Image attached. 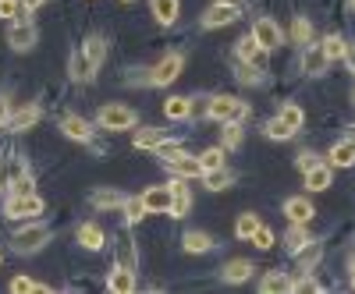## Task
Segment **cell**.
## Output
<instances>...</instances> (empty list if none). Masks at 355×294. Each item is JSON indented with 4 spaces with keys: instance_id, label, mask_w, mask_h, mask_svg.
<instances>
[{
    "instance_id": "cell-1",
    "label": "cell",
    "mask_w": 355,
    "mask_h": 294,
    "mask_svg": "<svg viewBox=\"0 0 355 294\" xmlns=\"http://www.w3.org/2000/svg\"><path fill=\"white\" fill-rule=\"evenodd\" d=\"M103 61H107V39H103V36H89V39L71 53L68 71H71L75 82H93V75L100 71Z\"/></svg>"
},
{
    "instance_id": "cell-2",
    "label": "cell",
    "mask_w": 355,
    "mask_h": 294,
    "mask_svg": "<svg viewBox=\"0 0 355 294\" xmlns=\"http://www.w3.org/2000/svg\"><path fill=\"white\" fill-rule=\"evenodd\" d=\"M135 121H139V113L132 107H125V103H107L96 113V125L103 131H128V128H135Z\"/></svg>"
},
{
    "instance_id": "cell-3",
    "label": "cell",
    "mask_w": 355,
    "mask_h": 294,
    "mask_svg": "<svg viewBox=\"0 0 355 294\" xmlns=\"http://www.w3.org/2000/svg\"><path fill=\"white\" fill-rule=\"evenodd\" d=\"M206 117H214V121H245L249 117V103H242L239 96H214L206 103Z\"/></svg>"
},
{
    "instance_id": "cell-4",
    "label": "cell",
    "mask_w": 355,
    "mask_h": 294,
    "mask_svg": "<svg viewBox=\"0 0 355 294\" xmlns=\"http://www.w3.org/2000/svg\"><path fill=\"white\" fill-rule=\"evenodd\" d=\"M50 238H53V230H50L46 223H28V227H21V230L15 234V252L33 255V252H40L43 245H50Z\"/></svg>"
},
{
    "instance_id": "cell-5",
    "label": "cell",
    "mask_w": 355,
    "mask_h": 294,
    "mask_svg": "<svg viewBox=\"0 0 355 294\" xmlns=\"http://www.w3.org/2000/svg\"><path fill=\"white\" fill-rule=\"evenodd\" d=\"M160 156H164V163L178 174V178H199V174H202L199 160H192V156L182 153V142H178V145H164Z\"/></svg>"
},
{
    "instance_id": "cell-6",
    "label": "cell",
    "mask_w": 355,
    "mask_h": 294,
    "mask_svg": "<svg viewBox=\"0 0 355 294\" xmlns=\"http://www.w3.org/2000/svg\"><path fill=\"white\" fill-rule=\"evenodd\" d=\"M252 39L266 50V53H274L281 43H284V33H281V25L274 18H256L252 21Z\"/></svg>"
},
{
    "instance_id": "cell-7",
    "label": "cell",
    "mask_w": 355,
    "mask_h": 294,
    "mask_svg": "<svg viewBox=\"0 0 355 294\" xmlns=\"http://www.w3.org/2000/svg\"><path fill=\"white\" fill-rule=\"evenodd\" d=\"M182 68H185V57L182 53H164L160 61H157V68H150V82L153 85H171L178 75H182Z\"/></svg>"
},
{
    "instance_id": "cell-8",
    "label": "cell",
    "mask_w": 355,
    "mask_h": 294,
    "mask_svg": "<svg viewBox=\"0 0 355 294\" xmlns=\"http://www.w3.org/2000/svg\"><path fill=\"white\" fill-rule=\"evenodd\" d=\"M43 213V199L33 192V195H11L8 199V205H4V217H11V220H28V217H40Z\"/></svg>"
},
{
    "instance_id": "cell-9",
    "label": "cell",
    "mask_w": 355,
    "mask_h": 294,
    "mask_svg": "<svg viewBox=\"0 0 355 294\" xmlns=\"http://www.w3.org/2000/svg\"><path fill=\"white\" fill-rule=\"evenodd\" d=\"M36 39H40V33H36V25L28 21V18H21V21H15L11 28H8V43H11V50H33L36 46Z\"/></svg>"
},
{
    "instance_id": "cell-10",
    "label": "cell",
    "mask_w": 355,
    "mask_h": 294,
    "mask_svg": "<svg viewBox=\"0 0 355 294\" xmlns=\"http://www.w3.org/2000/svg\"><path fill=\"white\" fill-rule=\"evenodd\" d=\"M171 185H150L139 199H142V205H146V213H167L171 210Z\"/></svg>"
},
{
    "instance_id": "cell-11",
    "label": "cell",
    "mask_w": 355,
    "mask_h": 294,
    "mask_svg": "<svg viewBox=\"0 0 355 294\" xmlns=\"http://www.w3.org/2000/svg\"><path fill=\"white\" fill-rule=\"evenodd\" d=\"M266 57H270V53H266L256 39H252V33L239 43V61H245V64H252V68H259L263 75H266Z\"/></svg>"
},
{
    "instance_id": "cell-12",
    "label": "cell",
    "mask_w": 355,
    "mask_h": 294,
    "mask_svg": "<svg viewBox=\"0 0 355 294\" xmlns=\"http://www.w3.org/2000/svg\"><path fill=\"white\" fill-rule=\"evenodd\" d=\"M171 217L174 220H182V217H189V210H192V195H189V188H185V178H178V181H171Z\"/></svg>"
},
{
    "instance_id": "cell-13",
    "label": "cell",
    "mask_w": 355,
    "mask_h": 294,
    "mask_svg": "<svg viewBox=\"0 0 355 294\" xmlns=\"http://www.w3.org/2000/svg\"><path fill=\"white\" fill-rule=\"evenodd\" d=\"M284 217H288L291 223H309V220L316 217V210H313V202H309L306 195H295V199L284 202Z\"/></svg>"
},
{
    "instance_id": "cell-14",
    "label": "cell",
    "mask_w": 355,
    "mask_h": 294,
    "mask_svg": "<svg viewBox=\"0 0 355 294\" xmlns=\"http://www.w3.org/2000/svg\"><path fill=\"white\" fill-rule=\"evenodd\" d=\"M231 21H239V8H231V4H214L202 15V28H224Z\"/></svg>"
},
{
    "instance_id": "cell-15",
    "label": "cell",
    "mask_w": 355,
    "mask_h": 294,
    "mask_svg": "<svg viewBox=\"0 0 355 294\" xmlns=\"http://www.w3.org/2000/svg\"><path fill=\"white\" fill-rule=\"evenodd\" d=\"M135 287H139V277H135V270L117 266V270L107 277V291H114V294H132Z\"/></svg>"
},
{
    "instance_id": "cell-16",
    "label": "cell",
    "mask_w": 355,
    "mask_h": 294,
    "mask_svg": "<svg viewBox=\"0 0 355 294\" xmlns=\"http://www.w3.org/2000/svg\"><path fill=\"white\" fill-rule=\"evenodd\" d=\"M327 68H331L327 53H323L320 46H306V53H302V71H306L309 78H320Z\"/></svg>"
},
{
    "instance_id": "cell-17",
    "label": "cell",
    "mask_w": 355,
    "mask_h": 294,
    "mask_svg": "<svg viewBox=\"0 0 355 294\" xmlns=\"http://www.w3.org/2000/svg\"><path fill=\"white\" fill-rule=\"evenodd\" d=\"M334 181V167L331 163H316L313 170H306V188L309 192H327Z\"/></svg>"
},
{
    "instance_id": "cell-18",
    "label": "cell",
    "mask_w": 355,
    "mask_h": 294,
    "mask_svg": "<svg viewBox=\"0 0 355 294\" xmlns=\"http://www.w3.org/2000/svg\"><path fill=\"white\" fill-rule=\"evenodd\" d=\"M75 241L82 245V248H89V252H100L103 248V227L100 223H82L78 230H75Z\"/></svg>"
},
{
    "instance_id": "cell-19",
    "label": "cell",
    "mask_w": 355,
    "mask_h": 294,
    "mask_svg": "<svg viewBox=\"0 0 355 294\" xmlns=\"http://www.w3.org/2000/svg\"><path fill=\"white\" fill-rule=\"evenodd\" d=\"M202 185L210 188V192H224L234 185V174L227 167H214V170H202Z\"/></svg>"
},
{
    "instance_id": "cell-20",
    "label": "cell",
    "mask_w": 355,
    "mask_h": 294,
    "mask_svg": "<svg viewBox=\"0 0 355 294\" xmlns=\"http://www.w3.org/2000/svg\"><path fill=\"white\" fill-rule=\"evenodd\" d=\"M61 131L68 135V138H75V142H89V138H93V128H89V121H85V117H64V121H61Z\"/></svg>"
},
{
    "instance_id": "cell-21",
    "label": "cell",
    "mask_w": 355,
    "mask_h": 294,
    "mask_svg": "<svg viewBox=\"0 0 355 294\" xmlns=\"http://www.w3.org/2000/svg\"><path fill=\"white\" fill-rule=\"evenodd\" d=\"M135 145L139 149H164V145H171V138L160 131V128H142V131H135Z\"/></svg>"
},
{
    "instance_id": "cell-22",
    "label": "cell",
    "mask_w": 355,
    "mask_h": 294,
    "mask_svg": "<svg viewBox=\"0 0 355 294\" xmlns=\"http://www.w3.org/2000/svg\"><path fill=\"white\" fill-rule=\"evenodd\" d=\"M40 117H43V113H40L36 103H25V107L11 117V128H15V131H28V128H36V125H40Z\"/></svg>"
},
{
    "instance_id": "cell-23",
    "label": "cell",
    "mask_w": 355,
    "mask_h": 294,
    "mask_svg": "<svg viewBox=\"0 0 355 294\" xmlns=\"http://www.w3.org/2000/svg\"><path fill=\"white\" fill-rule=\"evenodd\" d=\"M327 163H331V167H352V163H355V145H352V138H345V142L331 145Z\"/></svg>"
},
{
    "instance_id": "cell-24",
    "label": "cell",
    "mask_w": 355,
    "mask_h": 294,
    "mask_svg": "<svg viewBox=\"0 0 355 294\" xmlns=\"http://www.w3.org/2000/svg\"><path fill=\"white\" fill-rule=\"evenodd\" d=\"M25 174V163H18L15 156H0V192H8L15 178Z\"/></svg>"
},
{
    "instance_id": "cell-25",
    "label": "cell",
    "mask_w": 355,
    "mask_h": 294,
    "mask_svg": "<svg viewBox=\"0 0 355 294\" xmlns=\"http://www.w3.org/2000/svg\"><path fill=\"white\" fill-rule=\"evenodd\" d=\"M227 284H242V280H249L252 277V262L249 259H231L227 266H224V273H220Z\"/></svg>"
},
{
    "instance_id": "cell-26",
    "label": "cell",
    "mask_w": 355,
    "mask_h": 294,
    "mask_svg": "<svg viewBox=\"0 0 355 294\" xmlns=\"http://www.w3.org/2000/svg\"><path fill=\"white\" fill-rule=\"evenodd\" d=\"M295 255H299V270H302V273H309V270L316 266V262H320V255H323V245H320V241H306Z\"/></svg>"
},
{
    "instance_id": "cell-27",
    "label": "cell",
    "mask_w": 355,
    "mask_h": 294,
    "mask_svg": "<svg viewBox=\"0 0 355 294\" xmlns=\"http://www.w3.org/2000/svg\"><path fill=\"white\" fill-rule=\"evenodd\" d=\"M214 248V238L206 230H189L185 234V252H192V255H202V252H210Z\"/></svg>"
},
{
    "instance_id": "cell-28",
    "label": "cell",
    "mask_w": 355,
    "mask_h": 294,
    "mask_svg": "<svg viewBox=\"0 0 355 294\" xmlns=\"http://www.w3.org/2000/svg\"><path fill=\"white\" fill-rule=\"evenodd\" d=\"M277 117H281V121H284V125H288L291 131H299V128L306 125V110H302L299 103H284Z\"/></svg>"
},
{
    "instance_id": "cell-29",
    "label": "cell",
    "mask_w": 355,
    "mask_h": 294,
    "mask_svg": "<svg viewBox=\"0 0 355 294\" xmlns=\"http://www.w3.org/2000/svg\"><path fill=\"white\" fill-rule=\"evenodd\" d=\"M153 18L160 25H174L178 18V0H153Z\"/></svg>"
},
{
    "instance_id": "cell-30",
    "label": "cell",
    "mask_w": 355,
    "mask_h": 294,
    "mask_svg": "<svg viewBox=\"0 0 355 294\" xmlns=\"http://www.w3.org/2000/svg\"><path fill=\"white\" fill-rule=\"evenodd\" d=\"M189 103L192 100H185V96H171L164 103V113L171 117V121H185V117H189Z\"/></svg>"
},
{
    "instance_id": "cell-31",
    "label": "cell",
    "mask_w": 355,
    "mask_h": 294,
    "mask_svg": "<svg viewBox=\"0 0 355 294\" xmlns=\"http://www.w3.org/2000/svg\"><path fill=\"white\" fill-rule=\"evenodd\" d=\"M93 205H96V210H117V205H125V195L121 192H96L93 195Z\"/></svg>"
},
{
    "instance_id": "cell-32",
    "label": "cell",
    "mask_w": 355,
    "mask_h": 294,
    "mask_svg": "<svg viewBox=\"0 0 355 294\" xmlns=\"http://www.w3.org/2000/svg\"><path fill=\"white\" fill-rule=\"evenodd\" d=\"M117 266H125V270H135V266H139V252H135L132 241L117 245Z\"/></svg>"
},
{
    "instance_id": "cell-33",
    "label": "cell",
    "mask_w": 355,
    "mask_h": 294,
    "mask_svg": "<svg viewBox=\"0 0 355 294\" xmlns=\"http://www.w3.org/2000/svg\"><path fill=\"white\" fill-rule=\"evenodd\" d=\"M320 50L327 53V61H341L348 46H345V39H341V36H327V39L320 43Z\"/></svg>"
},
{
    "instance_id": "cell-34",
    "label": "cell",
    "mask_w": 355,
    "mask_h": 294,
    "mask_svg": "<svg viewBox=\"0 0 355 294\" xmlns=\"http://www.w3.org/2000/svg\"><path fill=\"white\" fill-rule=\"evenodd\" d=\"M263 131H266V138H277V142H288V138L295 135V131H291V128L281 121V117H274V121H266V125H263Z\"/></svg>"
},
{
    "instance_id": "cell-35",
    "label": "cell",
    "mask_w": 355,
    "mask_h": 294,
    "mask_svg": "<svg viewBox=\"0 0 355 294\" xmlns=\"http://www.w3.org/2000/svg\"><path fill=\"white\" fill-rule=\"evenodd\" d=\"M306 241H309V238H306V223H291V230L284 234V245H288L291 252H299Z\"/></svg>"
},
{
    "instance_id": "cell-36",
    "label": "cell",
    "mask_w": 355,
    "mask_h": 294,
    "mask_svg": "<svg viewBox=\"0 0 355 294\" xmlns=\"http://www.w3.org/2000/svg\"><path fill=\"white\" fill-rule=\"evenodd\" d=\"M121 210H125V223H128V227H132V223H139V220L146 217V205H142V199H125Z\"/></svg>"
},
{
    "instance_id": "cell-37",
    "label": "cell",
    "mask_w": 355,
    "mask_h": 294,
    "mask_svg": "<svg viewBox=\"0 0 355 294\" xmlns=\"http://www.w3.org/2000/svg\"><path fill=\"white\" fill-rule=\"evenodd\" d=\"M256 227H259V217H256V213H242L239 223H234V234H239L242 241H249V234H252Z\"/></svg>"
},
{
    "instance_id": "cell-38",
    "label": "cell",
    "mask_w": 355,
    "mask_h": 294,
    "mask_svg": "<svg viewBox=\"0 0 355 294\" xmlns=\"http://www.w3.org/2000/svg\"><path fill=\"white\" fill-rule=\"evenodd\" d=\"M249 241H252L256 248H263V252H266V248H274V230L259 223V227H256V230L249 234Z\"/></svg>"
},
{
    "instance_id": "cell-39",
    "label": "cell",
    "mask_w": 355,
    "mask_h": 294,
    "mask_svg": "<svg viewBox=\"0 0 355 294\" xmlns=\"http://www.w3.org/2000/svg\"><path fill=\"white\" fill-rule=\"evenodd\" d=\"M8 192H11V195H33V192H36V181H33V174L25 170L21 178H15V181H11V188H8Z\"/></svg>"
},
{
    "instance_id": "cell-40",
    "label": "cell",
    "mask_w": 355,
    "mask_h": 294,
    "mask_svg": "<svg viewBox=\"0 0 355 294\" xmlns=\"http://www.w3.org/2000/svg\"><path fill=\"white\" fill-rule=\"evenodd\" d=\"M199 167H202V170H214V167H224V149H220V145H214V149H206V153L199 156Z\"/></svg>"
},
{
    "instance_id": "cell-41",
    "label": "cell",
    "mask_w": 355,
    "mask_h": 294,
    "mask_svg": "<svg viewBox=\"0 0 355 294\" xmlns=\"http://www.w3.org/2000/svg\"><path fill=\"white\" fill-rule=\"evenodd\" d=\"M242 145V128H239V121H227L224 125V149H239Z\"/></svg>"
},
{
    "instance_id": "cell-42",
    "label": "cell",
    "mask_w": 355,
    "mask_h": 294,
    "mask_svg": "<svg viewBox=\"0 0 355 294\" xmlns=\"http://www.w3.org/2000/svg\"><path fill=\"white\" fill-rule=\"evenodd\" d=\"M239 82L242 85H259L263 82V71L252 68V64H245V61H239Z\"/></svg>"
},
{
    "instance_id": "cell-43",
    "label": "cell",
    "mask_w": 355,
    "mask_h": 294,
    "mask_svg": "<svg viewBox=\"0 0 355 294\" xmlns=\"http://www.w3.org/2000/svg\"><path fill=\"white\" fill-rule=\"evenodd\" d=\"M259 287H263V291H291V280H288L284 273H277V270H274L270 277H263V284H259Z\"/></svg>"
},
{
    "instance_id": "cell-44",
    "label": "cell",
    "mask_w": 355,
    "mask_h": 294,
    "mask_svg": "<svg viewBox=\"0 0 355 294\" xmlns=\"http://www.w3.org/2000/svg\"><path fill=\"white\" fill-rule=\"evenodd\" d=\"M291 36H295V43H302V46H306V43L313 39V25H309L306 18H295V28H291Z\"/></svg>"
},
{
    "instance_id": "cell-45",
    "label": "cell",
    "mask_w": 355,
    "mask_h": 294,
    "mask_svg": "<svg viewBox=\"0 0 355 294\" xmlns=\"http://www.w3.org/2000/svg\"><path fill=\"white\" fill-rule=\"evenodd\" d=\"M11 291L21 294V291H46V287H43V284H33L28 277H15V280H11Z\"/></svg>"
},
{
    "instance_id": "cell-46",
    "label": "cell",
    "mask_w": 355,
    "mask_h": 294,
    "mask_svg": "<svg viewBox=\"0 0 355 294\" xmlns=\"http://www.w3.org/2000/svg\"><path fill=\"white\" fill-rule=\"evenodd\" d=\"M316 163H323V160H320L316 153H299V160H295V167H299L302 174H306V170H313Z\"/></svg>"
},
{
    "instance_id": "cell-47",
    "label": "cell",
    "mask_w": 355,
    "mask_h": 294,
    "mask_svg": "<svg viewBox=\"0 0 355 294\" xmlns=\"http://www.w3.org/2000/svg\"><path fill=\"white\" fill-rule=\"evenodd\" d=\"M11 121V100L4 96V93H0V128H4Z\"/></svg>"
},
{
    "instance_id": "cell-48",
    "label": "cell",
    "mask_w": 355,
    "mask_h": 294,
    "mask_svg": "<svg viewBox=\"0 0 355 294\" xmlns=\"http://www.w3.org/2000/svg\"><path fill=\"white\" fill-rule=\"evenodd\" d=\"M18 15V0H0V18H15Z\"/></svg>"
},
{
    "instance_id": "cell-49",
    "label": "cell",
    "mask_w": 355,
    "mask_h": 294,
    "mask_svg": "<svg viewBox=\"0 0 355 294\" xmlns=\"http://www.w3.org/2000/svg\"><path fill=\"white\" fill-rule=\"evenodd\" d=\"M43 4H46V0H18V8H21L25 15H28V11H36V8H43Z\"/></svg>"
},
{
    "instance_id": "cell-50",
    "label": "cell",
    "mask_w": 355,
    "mask_h": 294,
    "mask_svg": "<svg viewBox=\"0 0 355 294\" xmlns=\"http://www.w3.org/2000/svg\"><path fill=\"white\" fill-rule=\"evenodd\" d=\"M341 61H345V64L355 71V46H348V50H345V57H341Z\"/></svg>"
},
{
    "instance_id": "cell-51",
    "label": "cell",
    "mask_w": 355,
    "mask_h": 294,
    "mask_svg": "<svg viewBox=\"0 0 355 294\" xmlns=\"http://www.w3.org/2000/svg\"><path fill=\"white\" fill-rule=\"evenodd\" d=\"M217 4H231V8H242V0H217Z\"/></svg>"
},
{
    "instance_id": "cell-52",
    "label": "cell",
    "mask_w": 355,
    "mask_h": 294,
    "mask_svg": "<svg viewBox=\"0 0 355 294\" xmlns=\"http://www.w3.org/2000/svg\"><path fill=\"white\" fill-rule=\"evenodd\" d=\"M348 8H352V11H355V0H348Z\"/></svg>"
},
{
    "instance_id": "cell-53",
    "label": "cell",
    "mask_w": 355,
    "mask_h": 294,
    "mask_svg": "<svg viewBox=\"0 0 355 294\" xmlns=\"http://www.w3.org/2000/svg\"><path fill=\"white\" fill-rule=\"evenodd\" d=\"M352 145H355V135H352Z\"/></svg>"
},
{
    "instance_id": "cell-54",
    "label": "cell",
    "mask_w": 355,
    "mask_h": 294,
    "mask_svg": "<svg viewBox=\"0 0 355 294\" xmlns=\"http://www.w3.org/2000/svg\"><path fill=\"white\" fill-rule=\"evenodd\" d=\"M125 4H132V0H125Z\"/></svg>"
},
{
    "instance_id": "cell-55",
    "label": "cell",
    "mask_w": 355,
    "mask_h": 294,
    "mask_svg": "<svg viewBox=\"0 0 355 294\" xmlns=\"http://www.w3.org/2000/svg\"><path fill=\"white\" fill-rule=\"evenodd\" d=\"M352 100H355V93H352Z\"/></svg>"
},
{
    "instance_id": "cell-56",
    "label": "cell",
    "mask_w": 355,
    "mask_h": 294,
    "mask_svg": "<svg viewBox=\"0 0 355 294\" xmlns=\"http://www.w3.org/2000/svg\"><path fill=\"white\" fill-rule=\"evenodd\" d=\"M352 287H355V280H352Z\"/></svg>"
}]
</instances>
